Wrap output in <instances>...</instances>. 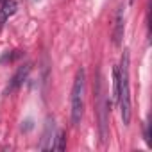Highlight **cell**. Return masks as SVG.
Wrapping results in <instances>:
<instances>
[{
  "label": "cell",
  "mask_w": 152,
  "mask_h": 152,
  "mask_svg": "<svg viewBox=\"0 0 152 152\" xmlns=\"http://www.w3.org/2000/svg\"><path fill=\"white\" fill-rule=\"evenodd\" d=\"M52 148L54 150H64L66 148V132L64 131H61V132L56 134L54 143H52Z\"/></svg>",
  "instance_id": "obj_7"
},
{
  "label": "cell",
  "mask_w": 152,
  "mask_h": 152,
  "mask_svg": "<svg viewBox=\"0 0 152 152\" xmlns=\"http://www.w3.org/2000/svg\"><path fill=\"white\" fill-rule=\"evenodd\" d=\"M84 90H86V72L84 68H79L75 73V81L70 95V118L75 127L81 124L84 113Z\"/></svg>",
  "instance_id": "obj_2"
},
{
  "label": "cell",
  "mask_w": 152,
  "mask_h": 152,
  "mask_svg": "<svg viewBox=\"0 0 152 152\" xmlns=\"http://www.w3.org/2000/svg\"><path fill=\"white\" fill-rule=\"evenodd\" d=\"M129 66H131V56L129 50H124L120 64H118V106H120V115H122V122L124 125L131 124V75H129Z\"/></svg>",
  "instance_id": "obj_1"
},
{
  "label": "cell",
  "mask_w": 152,
  "mask_h": 152,
  "mask_svg": "<svg viewBox=\"0 0 152 152\" xmlns=\"http://www.w3.org/2000/svg\"><path fill=\"white\" fill-rule=\"evenodd\" d=\"M16 9H18V6L15 0H0V29L9 20V16H13L16 13Z\"/></svg>",
  "instance_id": "obj_6"
},
{
  "label": "cell",
  "mask_w": 152,
  "mask_h": 152,
  "mask_svg": "<svg viewBox=\"0 0 152 152\" xmlns=\"http://www.w3.org/2000/svg\"><path fill=\"white\" fill-rule=\"evenodd\" d=\"M29 72H31V64H22V66L15 72V75L11 77V81H9V84H7V88H6V95H9V93L16 91V90L23 84V81L27 79Z\"/></svg>",
  "instance_id": "obj_3"
},
{
  "label": "cell",
  "mask_w": 152,
  "mask_h": 152,
  "mask_svg": "<svg viewBox=\"0 0 152 152\" xmlns=\"http://www.w3.org/2000/svg\"><path fill=\"white\" fill-rule=\"evenodd\" d=\"M54 138H56V124H54V118H47V124H45V131H43V136H41V143H39V150H50L52 148V143H54Z\"/></svg>",
  "instance_id": "obj_5"
},
{
  "label": "cell",
  "mask_w": 152,
  "mask_h": 152,
  "mask_svg": "<svg viewBox=\"0 0 152 152\" xmlns=\"http://www.w3.org/2000/svg\"><path fill=\"white\" fill-rule=\"evenodd\" d=\"M124 32H125V16H124V7H118L116 16H115V29H113V43H115L116 47H120V45H122Z\"/></svg>",
  "instance_id": "obj_4"
},
{
  "label": "cell",
  "mask_w": 152,
  "mask_h": 152,
  "mask_svg": "<svg viewBox=\"0 0 152 152\" xmlns=\"http://www.w3.org/2000/svg\"><path fill=\"white\" fill-rule=\"evenodd\" d=\"M129 2H131V4H132V2H134V0H129Z\"/></svg>",
  "instance_id": "obj_8"
}]
</instances>
